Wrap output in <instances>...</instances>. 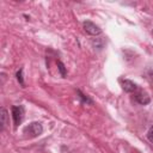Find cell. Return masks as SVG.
Wrapping results in <instances>:
<instances>
[{"mask_svg":"<svg viewBox=\"0 0 153 153\" xmlns=\"http://www.w3.org/2000/svg\"><path fill=\"white\" fill-rule=\"evenodd\" d=\"M121 85H122V88H123L126 92H134V91H136V88H137L136 84H134L131 80H128V79L121 80Z\"/></svg>","mask_w":153,"mask_h":153,"instance_id":"cell-5","label":"cell"},{"mask_svg":"<svg viewBox=\"0 0 153 153\" xmlns=\"http://www.w3.org/2000/svg\"><path fill=\"white\" fill-rule=\"evenodd\" d=\"M57 66H59V69H60L62 76H65V75H66V71H65V66H63V63H62L61 61H59V62H57Z\"/></svg>","mask_w":153,"mask_h":153,"instance_id":"cell-8","label":"cell"},{"mask_svg":"<svg viewBox=\"0 0 153 153\" xmlns=\"http://www.w3.org/2000/svg\"><path fill=\"white\" fill-rule=\"evenodd\" d=\"M135 100L137 103H140L141 105H146V104H148L151 102V98H149V96L145 91H139L135 94Z\"/></svg>","mask_w":153,"mask_h":153,"instance_id":"cell-4","label":"cell"},{"mask_svg":"<svg viewBox=\"0 0 153 153\" xmlns=\"http://www.w3.org/2000/svg\"><path fill=\"white\" fill-rule=\"evenodd\" d=\"M17 79H18V81H19L22 85H24V80H23V71H22V69H19V72H17Z\"/></svg>","mask_w":153,"mask_h":153,"instance_id":"cell-9","label":"cell"},{"mask_svg":"<svg viewBox=\"0 0 153 153\" xmlns=\"http://www.w3.org/2000/svg\"><path fill=\"white\" fill-rule=\"evenodd\" d=\"M84 29H85V31L88 33V35H92V36H97V35H99L100 32H102V30H100V27L98 26V25H96L94 23H92V22H90V20H86V22H84Z\"/></svg>","mask_w":153,"mask_h":153,"instance_id":"cell-2","label":"cell"},{"mask_svg":"<svg viewBox=\"0 0 153 153\" xmlns=\"http://www.w3.org/2000/svg\"><path fill=\"white\" fill-rule=\"evenodd\" d=\"M0 117H1V130H4V129L6 128V126H7V111H6L5 108L1 109V115H0Z\"/></svg>","mask_w":153,"mask_h":153,"instance_id":"cell-6","label":"cell"},{"mask_svg":"<svg viewBox=\"0 0 153 153\" xmlns=\"http://www.w3.org/2000/svg\"><path fill=\"white\" fill-rule=\"evenodd\" d=\"M42 131H43V127L39 122H32L29 126H26L23 130V133L29 137H36V136L41 135Z\"/></svg>","mask_w":153,"mask_h":153,"instance_id":"cell-1","label":"cell"},{"mask_svg":"<svg viewBox=\"0 0 153 153\" xmlns=\"http://www.w3.org/2000/svg\"><path fill=\"white\" fill-rule=\"evenodd\" d=\"M12 117H13L14 126H19L22 123V121H23V117H24L23 106H13L12 108Z\"/></svg>","mask_w":153,"mask_h":153,"instance_id":"cell-3","label":"cell"},{"mask_svg":"<svg viewBox=\"0 0 153 153\" xmlns=\"http://www.w3.org/2000/svg\"><path fill=\"white\" fill-rule=\"evenodd\" d=\"M147 137H148V140L153 143V126L149 128V130H148V133H147Z\"/></svg>","mask_w":153,"mask_h":153,"instance_id":"cell-10","label":"cell"},{"mask_svg":"<svg viewBox=\"0 0 153 153\" xmlns=\"http://www.w3.org/2000/svg\"><path fill=\"white\" fill-rule=\"evenodd\" d=\"M76 93H78V96H79V98H80V99H81V100H82L84 103H87V104H92V100H91V99H90V98H88L87 96H85V94H82V93H81V92H80L79 90L76 91Z\"/></svg>","mask_w":153,"mask_h":153,"instance_id":"cell-7","label":"cell"}]
</instances>
